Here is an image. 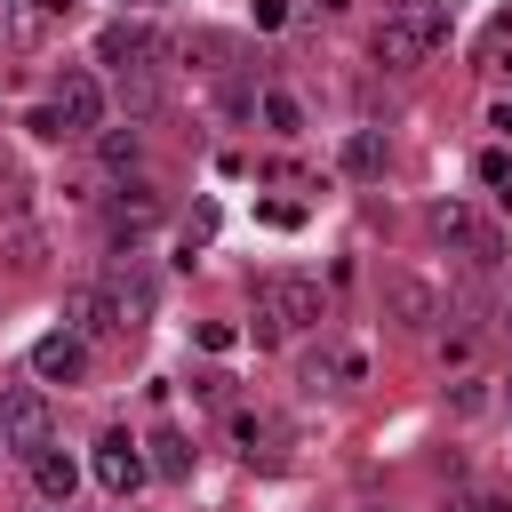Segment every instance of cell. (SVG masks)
Returning a JSON list of instances; mask_svg holds the SVG:
<instances>
[{"instance_id": "obj_1", "label": "cell", "mask_w": 512, "mask_h": 512, "mask_svg": "<svg viewBox=\"0 0 512 512\" xmlns=\"http://www.w3.org/2000/svg\"><path fill=\"white\" fill-rule=\"evenodd\" d=\"M248 312H256V344H280V336H296V328H320L328 288H320L312 272H264V280L248 288Z\"/></svg>"}, {"instance_id": "obj_2", "label": "cell", "mask_w": 512, "mask_h": 512, "mask_svg": "<svg viewBox=\"0 0 512 512\" xmlns=\"http://www.w3.org/2000/svg\"><path fill=\"white\" fill-rule=\"evenodd\" d=\"M448 48V8L440 0H400L384 24H376V64L384 72H416Z\"/></svg>"}, {"instance_id": "obj_3", "label": "cell", "mask_w": 512, "mask_h": 512, "mask_svg": "<svg viewBox=\"0 0 512 512\" xmlns=\"http://www.w3.org/2000/svg\"><path fill=\"white\" fill-rule=\"evenodd\" d=\"M0 440L32 464L40 448H56V416H48V392L40 384H8L0 392Z\"/></svg>"}, {"instance_id": "obj_4", "label": "cell", "mask_w": 512, "mask_h": 512, "mask_svg": "<svg viewBox=\"0 0 512 512\" xmlns=\"http://www.w3.org/2000/svg\"><path fill=\"white\" fill-rule=\"evenodd\" d=\"M168 56H176V40L152 32L144 16H120V24L96 32V64H112V72H152V64H168Z\"/></svg>"}, {"instance_id": "obj_5", "label": "cell", "mask_w": 512, "mask_h": 512, "mask_svg": "<svg viewBox=\"0 0 512 512\" xmlns=\"http://www.w3.org/2000/svg\"><path fill=\"white\" fill-rule=\"evenodd\" d=\"M88 472H96V488H104V496H120V504H128V496L152 480V456H144V440L104 432V440H96V456H88Z\"/></svg>"}, {"instance_id": "obj_6", "label": "cell", "mask_w": 512, "mask_h": 512, "mask_svg": "<svg viewBox=\"0 0 512 512\" xmlns=\"http://www.w3.org/2000/svg\"><path fill=\"white\" fill-rule=\"evenodd\" d=\"M48 104L64 112V128H72V136H96V128H104V104H112V96H104V80H96L88 64H64V72H56V96H48Z\"/></svg>"}, {"instance_id": "obj_7", "label": "cell", "mask_w": 512, "mask_h": 512, "mask_svg": "<svg viewBox=\"0 0 512 512\" xmlns=\"http://www.w3.org/2000/svg\"><path fill=\"white\" fill-rule=\"evenodd\" d=\"M432 232H440L448 248H464L472 264H496V224H488L480 208H464V200H440V208H432Z\"/></svg>"}, {"instance_id": "obj_8", "label": "cell", "mask_w": 512, "mask_h": 512, "mask_svg": "<svg viewBox=\"0 0 512 512\" xmlns=\"http://www.w3.org/2000/svg\"><path fill=\"white\" fill-rule=\"evenodd\" d=\"M64 328H72V336H88V344H96V336H120L112 288H104V280H72V288H64Z\"/></svg>"}, {"instance_id": "obj_9", "label": "cell", "mask_w": 512, "mask_h": 512, "mask_svg": "<svg viewBox=\"0 0 512 512\" xmlns=\"http://www.w3.org/2000/svg\"><path fill=\"white\" fill-rule=\"evenodd\" d=\"M32 376H40V384H80V376H88V336L48 328V336L32 344Z\"/></svg>"}, {"instance_id": "obj_10", "label": "cell", "mask_w": 512, "mask_h": 512, "mask_svg": "<svg viewBox=\"0 0 512 512\" xmlns=\"http://www.w3.org/2000/svg\"><path fill=\"white\" fill-rule=\"evenodd\" d=\"M384 312H392L400 328H432V320H440V288L416 280V272H384Z\"/></svg>"}, {"instance_id": "obj_11", "label": "cell", "mask_w": 512, "mask_h": 512, "mask_svg": "<svg viewBox=\"0 0 512 512\" xmlns=\"http://www.w3.org/2000/svg\"><path fill=\"white\" fill-rule=\"evenodd\" d=\"M104 288H112V312H120V336L152 320V296H160V288H152V272H144V264H120V272H112Z\"/></svg>"}, {"instance_id": "obj_12", "label": "cell", "mask_w": 512, "mask_h": 512, "mask_svg": "<svg viewBox=\"0 0 512 512\" xmlns=\"http://www.w3.org/2000/svg\"><path fill=\"white\" fill-rule=\"evenodd\" d=\"M168 104V64H152V72H120V112L128 120H152Z\"/></svg>"}, {"instance_id": "obj_13", "label": "cell", "mask_w": 512, "mask_h": 512, "mask_svg": "<svg viewBox=\"0 0 512 512\" xmlns=\"http://www.w3.org/2000/svg\"><path fill=\"white\" fill-rule=\"evenodd\" d=\"M96 160H104L112 176H136V168H144V128H136V120H120V128H96Z\"/></svg>"}, {"instance_id": "obj_14", "label": "cell", "mask_w": 512, "mask_h": 512, "mask_svg": "<svg viewBox=\"0 0 512 512\" xmlns=\"http://www.w3.org/2000/svg\"><path fill=\"white\" fill-rule=\"evenodd\" d=\"M336 168H344L352 184H376V176H384V128H352L344 152H336Z\"/></svg>"}, {"instance_id": "obj_15", "label": "cell", "mask_w": 512, "mask_h": 512, "mask_svg": "<svg viewBox=\"0 0 512 512\" xmlns=\"http://www.w3.org/2000/svg\"><path fill=\"white\" fill-rule=\"evenodd\" d=\"M32 488H40V504H72V488H80V464H72L64 448H40V456H32Z\"/></svg>"}, {"instance_id": "obj_16", "label": "cell", "mask_w": 512, "mask_h": 512, "mask_svg": "<svg viewBox=\"0 0 512 512\" xmlns=\"http://www.w3.org/2000/svg\"><path fill=\"white\" fill-rule=\"evenodd\" d=\"M144 456H152V472H160V480H192V456H200V448H192L176 424H160V432L144 440Z\"/></svg>"}, {"instance_id": "obj_17", "label": "cell", "mask_w": 512, "mask_h": 512, "mask_svg": "<svg viewBox=\"0 0 512 512\" xmlns=\"http://www.w3.org/2000/svg\"><path fill=\"white\" fill-rule=\"evenodd\" d=\"M152 216H160V200L136 184L128 200H112V216H104V224H112V240H144V232H152Z\"/></svg>"}, {"instance_id": "obj_18", "label": "cell", "mask_w": 512, "mask_h": 512, "mask_svg": "<svg viewBox=\"0 0 512 512\" xmlns=\"http://www.w3.org/2000/svg\"><path fill=\"white\" fill-rule=\"evenodd\" d=\"M256 120H264L272 136H304V104H296L288 88H256Z\"/></svg>"}, {"instance_id": "obj_19", "label": "cell", "mask_w": 512, "mask_h": 512, "mask_svg": "<svg viewBox=\"0 0 512 512\" xmlns=\"http://www.w3.org/2000/svg\"><path fill=\"white\" fill-rule=\"evenodd\" d=\"M480 72H512V8H496L480 24Z\"/></svg>"}, {"instance_id": "obj_20", "label": "cell", "mask_w": 512, "mask_h": 512, "mask_svg": "<svg viewBox=\"0 0 512 512\" xmlns=\"http://www.w3.org/2000/svg\"><path fill=\"white\" fill-rule=\"evenodd\" d=\"M0 216H8V224L32 216V176H24L16 160H0Z\"/></svg>"}, {"instance_id": "obj_21", "label": "cell", "mask_w": 512, "mask_h": 512, "mask_svg": "<svg viewBox=\"0 0 512 512\" xmlns=\"http://www.w3.org/2000/svg\"><path fill=\"white\" fill-rule=\"evenodd\" d=\"M176 56H200V72H232V32H192Z\"/></svg>"}, {"instance_id": "obj_22", "label": "cell", "mask_w": 512, "mask_h": 512, "mask_svg": "<svg viewBox=\"0 0 512 512\" xmlns=\"http://www.w3.org/2000/svg\"><path fill=\"white\" fill-rule=\"evenodd\" d=\"M472 176H480V184H488V192L512 208V152H504V144H488V152L472 160Z\"/></svg>"}, {"instance_id": "obj_23", "label": "cell", "mask_w": 512, "mask_h": 512, "mask_svg": "<svg viewBox=\"0 0 512 512\" xmlns=\"http://www.w3.org/2000/svg\"><path fill=\"white\" fill-rule=\"evenodd\" d=\"M440 512H512V496L504 488H448Z\"/></svg>"}, {"instance_id": "obj_24", "label": "cell", "mask_w": 512, "mask_h": 512, "mask_svg": "<svg viewBox=\"0 0 512 512\" xmlns=\"http://www.w3.org/2000/svg\"><path fill=\"white\" fill-rule=\"evenodd\" d=\"M448 408H456V416H480V408H488V384H480V376H464V384L448 392Z\"/></svg>"}, {"instance_id": "obj_25", "label": "cell", "mask_w": 512, "mask_h": 512, "mask_svg": "<svg viewBox=\"0 0 512 512\" xmlns=\"http://www.w3.org/2000/svg\"><path fill=\"white\" fill-rule=\"evenodd\" d=\"M208 232H216V208H192V224H184V256L208 248Z\"/></svg>"}, {"instance_id": "obj_26", "label": "cell", "mask_w": 512, "mask_h": 512, "mask_svg": "<svg viewBox=\"0 0 512 512\" xmlns=\"http://www.w3.org/2000/svg\"><path fill=\"white\" fill-rule=\"evenodd\" d=\"M40 256H48V248H40V232H16V248H8V264H16V272H32Z\"/></svg>"}, {"instance_id": "obj_27", "label": "cell", "mask_w": 512, "mask_h": 512, "mask_svg": "<svg viewBox=\"0 0 512 512\" xmlns=\"http://www.w3.org/2000/svg\"><path fill=\"white\" fill-rule=\"evenodd\" d=\"M504 416H512V376H504Z\"/></svg>"}, {"instance_id": "obj_28", "label": "cell", "mask_w": 512, "mask_h": 512, "mask_svg": "<svg viewBox=\"0 0 512 512\" xmlns=\"http://www.w3.org/2000/svg\"><path fill=\"white\" fill-rule=\"evenodd\" d=\"M368 512H384V504H368Z\"/></svg>"}, {"instance_id": "obj_29", "label": "cell", "mask_w": 512, "mask_h": 512, "mask_svg": "<svg viewBox=\"0 0 512 512\" xmlns=\"http://www.w3.org/2000/svg\"><path fill=\"white\" fill-rule=\"evenodd\" d=\"M504 328H512V312H504Z\"/></svg>"}, {"instance_id": "obj_30", "label": "cell", "mask_w": 512, "mask_h": 512, "mask_svg": "<svg viewBox=\"0 0 512 512\" xmlns=\"http://www.w3.org/2000/svg\"><path fill=\"white\" fill-rule=\"evenodd\" d=\"M0 448H8V440H0Z\"/></svg>"}]
</instances>
